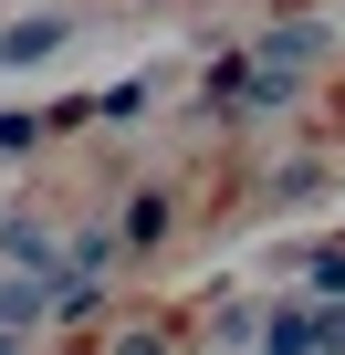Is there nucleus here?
Returning a JSON list of instances; mask_svg holds the SVG:
<instances>
[{"label":"nucleus","mask_w":345,"mask_h":355,"mask_svg":"<svg viewBox=\"0 0 345 355\" xmlns=\"http://www.w3.org/2000/svg\"><path fill=\"white\" fill-rule=\"evenodd\" d=\"M53 136V115H0V157H22V146H42Z\"/></svg>","instance_id":"nucleus-13"},{"label":"nucleus","mask_w":345,"mask_h":355,"mask_svg":"<svg viewBox=\"0 0 345 355\" xmlns=\"http://www.w3.org/2000/svg\"><path fill=\"white\" fill-rule=\"evenodd\" d=\"M0 324H53V282H32V272H11V282H0Z\"/></svg>","instance_id":"nucleus-8"},{"label":"nucleus","mask_w":345,"mask_h":355,"mask_svg":"<svg viewBox=\"0 0 345 355\" xmlns=\"http://www.w3.org/2000/svg\"><path fill=\"white\" fill-rule=\"evenodd\" d=\"M293 94H303V73H293V63H262V73H251V115H283Z\"/></svg>","instance_id":"nucleus-10"},{"label":"nucleus","mask_w":345,"mask_h":355,"mask_svg":"<svg viewBox=\"0 0 345 355\" xmlns=\"http://www.w3.org/2000/svg\"><path fill=\"white\" fill-rule=\"evenodd\" d=\"M303 293H314V303H345V241L303 251Z\"/></svg>","instance_id":"nucleus-9"},{"label":"nucleus","mask_w":345,"mask_h":355,"mask_svg":"<svg viewBox=\"0 0 345 355\" xmlns=\"http://www.w3.org/2000/svg\"><path fill=\"white\" fill-rule=\"evenodd\" d=\"M167 220H178V199H167V189H136V199H126V220H115L126 261H136V251H157V241H167Z\"/></svg>","instance_id":"nucleus-6"},{"label":"nucleus","mask_w":345,"mask_h":355,"mask_svg":"<svg viewBox=\"0 0 345 355\" xmlns=\"http://www.w3.org/2000/svg\"><path fill=\"white\" fill-rule=\"evenodd\" d=\"M251 73H262V53H210V73H199V105H210V125H241L251 115Z\"/></svg>","instance_id":"nucleus-1"},{"label":"nucleus","mask_w":345,"mask_h":355,"mask_svg":"<svg viewBox=\"0 0 345 355\" xmlns=\"http://www.w3.org/2000/svg\"><path fill=\"white\" fill-rule=\"evenodd\" d=\"M0 251H11V272H32V282H63V241L42 220H0Z\"/></svg>","instance_id":"nucleus-3"},{"label":"nucleus","mask_w":345,"mask_h":355,"mask_svg":"<svg viewBox=\"0 0 345 355\" xmlns=\"http://www.w3.org/2000/svg\"><path fill=\"white\" fill-rule=\"evenodd\" d=\"M324 189H335L324 157H283V167H272V209H303V199H324Z\"/></svg>","instance_id":"nucleus-7"},{"label":"nucleus","mask_w":345,"mask_h":355,"mask_svg":"<svg viewBox=\"0 0 345 355\" xmlns=\"http://www.w3.org/2000/svg\"><path fill=\"white\" fill-rule=\"evenodd\" d=\"M0 355H32V334H22V324H0Z\"/></svg>","instance_id":"nucleus-14"},{"label":"nucleus","mask_w":345,"mask_h":355,"mask_svg":"<svg viewBox=\"0 0 345 355\" xmlns=\"http://www.w3.org/2000/svg\"><path fill=\"white\" fill-rule=\"evenodd\" d=\"M74 42V21L63 11H32V21H0V63H42V53H63Z\"/></svg>","instance_id":"nucleus-5"},{"label":"nucleus","mask_w":345,"mask_h":355,"mask_svg":"<svg viewBox=\"0 0 345 355\" xmlns=\"http://www.w3.org/2000/svg\"><path fill=\"white\" fill-rule=\"evenodd\" d=\"M314 293H283L272 313H262V355H324V334H314Z\"/></svg>","instance_id":"nucleus-2"},{"label":"nucleus","mask_w":345,"mask_h":355,"mask_svg":"<svg viewBox=\"0 0 345 355\" xmlns=\"http://www.w3.org/2000/svg\"><path fill=\"white\" fill-rule=\"evenodd\" d=\"M146 105H157V94H146V84H136V73H126V84H105V94H94V115H105V125H136V115H146Z\"/></svg>","instance_id":"nucleus-11"},{"label":"nucleus","mask_w":345,"mask_h":355,"mask_svg":"<svg viewBox=\"0 0 345 355\" xmlns=\"http://www.w3.org/2000/svg\"><path fill=\"white\" fill-rule=\"evenodd\" d=\"M105 355H178V345H167L157 324H115V334H105Z\"/></svg>","instance_id":"nucleus-12"},{"label":"nucleus","mask_w":345,"mask_h":355,"mask_svg":"<svg viewBox=\"0 0 345 355\" xmlns=\"http://www.w3.org/2000/svg\"><path fill=\"white\" fill-rule=\"evenodd\" d=\"M251 53H262V63H293V73H303V63H324V53H335V21H272V32H262Z\"/></svg>","instance_id":"nucleus-4"}]
</instances>
